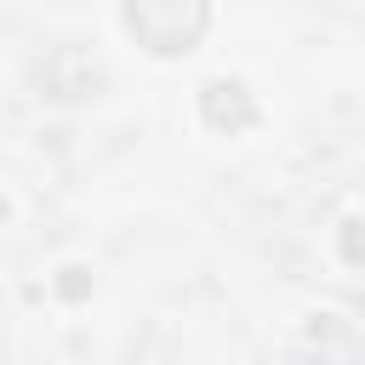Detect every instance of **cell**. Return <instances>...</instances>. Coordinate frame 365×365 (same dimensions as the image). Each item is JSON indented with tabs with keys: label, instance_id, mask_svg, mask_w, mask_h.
<instances>
[{
	"label": "cell",
	"instance_id": "obj_2",
	"mask_svg": "<svg viewBox=\"0 0 365 365\" xmlns=\"http://www.w3.org/2000/svg\"><path fill=\"white\" fill-rule=\"evenodd\" d=\"M205 120H211V125H222V131H240V125H251V120H257V108H251L245 86L217 80V86H205Z\"/></svg>",
	"mask_w": 365,
	"mask_h": 365
},
{
	"label": "cell",
	"instance_id": "obj_1",
	"mask_svg": "<svg viewBox=\"0 0 365 365\" xmlns=\"http://www.w3.org/2000/svg\"><path fill=\"white\" fill-rule=\"evenodd\" d=\"M205 23H211L205 0H125V29L148 51H160V57L194 51V40L205 34Z\"/></svg>",
	"mask_w": 365,
	"mask_h": 365
}]
</instances>
